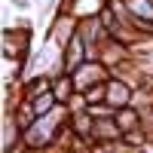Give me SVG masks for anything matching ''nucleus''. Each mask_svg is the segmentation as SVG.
<instances>
[{"label":"nucleus","instance_id":"1","mask_svg":"<svg viewBox=\"0 0 153 153\" xmlns=\"http://www.w3.org/2000/svg\"><path fill=\"white\" fill-rule=\"evenodd\" d=\"M68 71H74L76 65H83V40L80 37H71V43H68Z\"/></svg>","mask_w":153,"mask_h":153},{"label":"nucleus","instance_id":"2","mask_svg":"<svg viewBox=\"0 0 153 153\" xmlns=\"http://www.w3.org/2000/svg\"><path fill=\"white\" fill-rule=\"evenodd\" d=\"M129 9H132L135 19H147V22H153V6L147 3V0H129Z\"/></svg>","mask_w":153,"mask_h":153},{"label":"nucleus","instance_id":"6","mask_svg":"<svg viewBox=\"0 0 153 153\" xmlns=\"http://www.w3.org/2000/svg\"><path fill=\"white\" fill-rule=\"evenodd\" d=\"M92 129H95V135H101V138H117V135L123 132L120 126H113V123H95Z\"/></svg>","mask_w":153,"mask_h":153},{"label":"nucleus","instance_id":"5","mask_svg":"<svg viewBox=\"0 0 153 153\" xmlns=\"http://www.w3.org/2000/svg\"><path fill=\"white\" fill-rule=\"evenodd\" d=\"M52 104H55V95H49V92H46V95H40V98L34 101V117H46Z\"/></svg>","mask_w":153,"mask_h":153},{"label":"nucleus","instance_id":"4","mask_svg":"<svg viewBox=\"0 0 153 153\" xmlns=\"http://www.w3.org/2000/svg\"><path fill=\"white\" fill-rule=\"evenodd\" d=\"M101 76V71L95 68V65H89V68H83V71H76V86H89V83H95Z\"/></svg>","mask_w":153,"mask_h":153},{"label":"nucleus","instance_id":"7","mask_svg":"<svg viewBox=\"0 0 153 153\" xmlns=\"http://www.w3.org/2000/svg\"><path fill=\"white\" fill-rule=\"evenodd\" d=\"M126 98H129V89H123V86L113 83V86H110V101H113V104H120V101H126Z\"/></svg>","mask_w":153,"mask_h":153},{"label":"nucleus","instance_id":"8","mask_svg":"<svg viewBox=\"0 0 153 153\" xmlns=\"http://www.w3.org/2000/svg\"><path fill=\"white\" fill-rule=\"evenodd\" d=\"M68 95H71V80H61V86H58V92H55V98H58V101H65Z\"/></svg>","mask_w":153,"mask_h":153},{"label":"nucleus","instance_id":"3","mask_svg":"<svg viewBox=\"0 0 153 153\" xmlns=\"http://www.w3.org/2000/svg\"><path fill=\"white\" fill-rule=\"evenodd\" d=\"M117 126H120L123 132H132L135 126H138V113H135V110H129V107L120 110V113H117Z\"/></svg>","mask_w":153,"mask_h":153}]
</instances>
